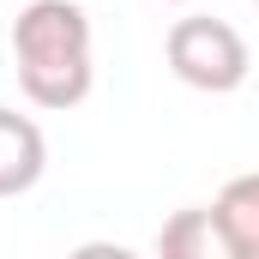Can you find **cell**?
I'll return each instance as SVG.
<instances>
[{
    "mask_svg": "<svg viewBox=\"0 0 259 259\" xmlns=\"http://www.w3.org/2000/svg\"><path fill=\"white\" fill-rule=\"evenodd\" d=\"M12 61L18 91L36 109H78L97 84L91 61V18L72 0H30L12 24Z\"/></svg>",
    "mask_w": 259,
    "mask_h": 259,
    "instance_id": "6da1fadb",
    "label": "cell"
},
{
    "mask_svg": "<svg viewBox=\"0 0 259 259\" xmlns=\"http://www.w3.org/2000/svg\"><path fill=\"white\" fill-rule=\"evenodd\" d=\"M169 6H187V0H169Z\"/></svg>",
    "mask_w": 259,
    "mask_h": 259,
    "instance_id": "8992f818",
    "label": "cell"
},
{
    "mask_svg": "<svg viewBox=\"0 0 259 259\" xmlns=\"http://www.w3.org/2000/svg\"><path fill=\"white\" fill-rule=\"evenodd\" d=\"M157 253L163 259H229V241H223V229H217V211H211V205L175 211V217L157 229Z\"/></svg>",
    "mask_w": 259,
    "mask_h": 259,
    "instance_id": "5b68a950",
    "label": "cell"
},
{
    "mask_svg": "<svg viewBox=\"0 0 259 259\" xmlns=\"http://www.w3.org/2000/svg\"><path fill=\"white\" fill-rule=\"evenodd\" d=\"M49 169V139L30 115L18 109H0V199L12 193H30Z\"/></svg>",
    "mask_w": 259,
    "mask_h": 259,
    "instance_id": "3957f363",
    "label": "cell"
},
{
    "mask_svg": "<svg viewBox=\"0 0 259 259\" xmlns=\"http://www.w3.org/2000/svg\"><path fill=\"white\" fill-rule=\"evenodd\" d=\"M211 211H217V229L229 241V259H259V169L223 181Z\"/></svg>",
    "mask_w": 259,
    "mask_h": 259,
    "instance_id": "277c9868",
    "label": "cell"
},
{
    "mask_svg": "<svg viewBox=\"0 0 259 259\" xmlns=\"http://www.w3.org/2000/svg\"><path fill=\"white\" fill-rule=\"evenodd\" d=\"M163 61H169V72H175L181 84L211 91V97L241 91V84H247V72H253V55H247L241 30H235V24H223V18H199V12L169 24Z\"/></svg>",
    "mask_w": 259,
    "mask_h": 259,
    "instance_id": "7a4b0ae2",
    "label": "cell"
}]
</instances>
